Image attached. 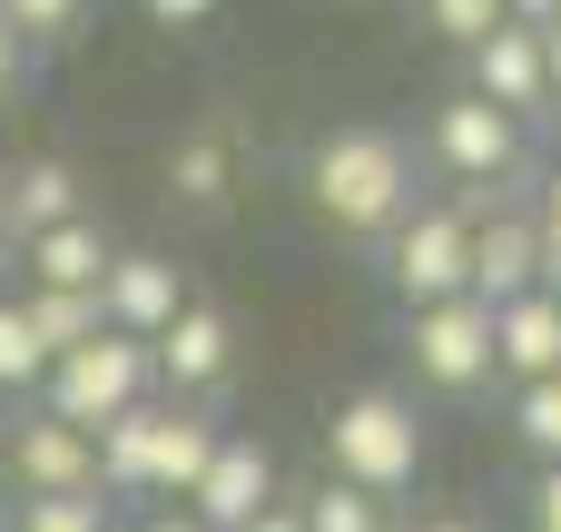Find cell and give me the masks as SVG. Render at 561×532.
<instances>
[{
  "mask_svg": "<svg viewBox=\"0 0 561 532\" xmlns=\"http://www.w3.org/2000/svg\"><path fill=\"white\" fill-rule=\"evenodd\" d=\"M533 39H542V79H552V99H561V10H552V20H533Z\"/></svg>",
  "mask_w": 561,
  "mask_h": 532,
  "instance_id": "obj_29",
  "label": "cell"
},
{
  "mask_svg": "<svg viewBox=\"0 0 561 532\" xmlns=\"http://www.w3.org/2000/svg\"><path fill=\"white\" fill-rule=\"evenodd\" d=\"M404 346H414V375H424L434 395H483V385H493V306H483V296L404 306Z\"/></svg>",
  "mask_w": 561,
  "mask_h": 532,
  "instance_id": "obj_6",
  "label": "cell"
},
{
  "mask_svg": "<svg viewBox=\"0 0 561 532\" xmlns=\"http://www.w3.org/2000/svg\"><path fill=\"white\" fill-rule=\"evenodd\" d=\"M148 395H158L148 336H118V326H99V336L59 346V355H49V375H39V405H49L59 425H79V434H99L108 415H128V405H148Z\"/></svg>",
  "mask_w": 561,
  "mask_h": 532,
  "instance_id": "obj_3",
  "label": "cell"
},
{
  "mask_svg": "<svg viewBox=\"0 0 561 532\" xmlns=\"http://www.w3.org/2000/svg\"><path fill=\"white\" fill-rule=\"evenodd\" d=\"M20 79H30V39H20V30L0 20V109L20 99Z\"/></svg>",
  "mask_w": 561,
  "mask_h": 532,
  "instance_id": "obj_27",
  "label": "cell"
},
{
  "mask_svg": "<svg viewBox=\"0 0 561 532\" xmlns=\"http://www.w3.org/2000/svg\"><path fill=\"white\" fill-rule=\"evenodd\" d=\"M138 532H207V523H187V513H148Z\"/></svg>",
  "mask_w": 561,
  "mask_h": 532,
  "instance_id": "obj_31",
  "label": "cell"
},
{
  "mask_svg": "<svg viewBox=\"0 0 561 532\" xmlns=\"http://www.w3.org/2000/svg\"><path fill=\"white\" fill-rule=\"evenodd\" d=\"M10 532H118V523H108V494H20Z\"/></svg>",
  "mask_w": 561,
  "mask_h": 532,
  "instance_id": "obj_20",
  "label": "cell"
},
{
  "mask_svg": "<svg viewBox=\"0 0 561 532\" xmlns=\"http://www.w3.org/2000/svg\"><path fill=\"white\" fill-rule=\"evenodd\" d=\"M533 532H561V464H542V484H533Z\"/></svg>",
  "mask_w": 561,
  "mask_h": 532,
  "instance_id": "obj_28",
  "label": "cell"
},
{
  "mask_svg": "<svg viewBox=\"0 0 561 532\" xmlns=\"http://www.w3.org/2000/svg\"><path fill=\"white\" fill-rule=\"evenodd\" d=\"M237 532H306V523H296V503H266L256 523H237Z\"/></svg>",
  "mask_w": 561,
  "mask_h": 532,
  "instance_id": "obj_30",
  "label": "cell"
},
{
  "mask_svg": "<svg viewBox=\"0 0 561 532\" xmlns=\"http://www.w3.org/2000/svg\"><path fill=\"white\" fill-rule=\"evenodd\" d=\"M385 276H394L404 306L473 296V217H463V207H414V217L385 237Z\"/></svg>",
  "mask_w": 561,
  "mask_h": 532,
  "instance_id": "obj_5",
  "label": "cell"
},
{
  "mask_svg": "<svg viewBox=\"0 0 561 532\" xmlns=\"http://www.w3.org/2000/svg\"><path fill=\"white\" fill-rule=\"evenodd\" d=\"M424 20H434V30L454 39V49H473V39H493V30H503L513 10H503V0H424Z\"/></svg>",
  "mask_w": 561,
  "mask_h": 532,
  "instance_id": "obj_23",
  "label": "cell"
},
{
  "mask_svg": "<svg viewBox=\"0 0 561 532\" xmlns=\"http://www.w3.org/2000/svg\"><path fill=\"white\" fill-rule=\"evenodd\" d=\"M138 10H148L158 30H207V20H217L227 0H138Z\"/></svg>",
  "mask_w": 561,
  "mask_h": 532,
  "instance_id": "obj_26",
  "label": "cell"
},
{
  "mask_svg": "<svg viewBox=\"0 0 561 532\" xmlns=\"http://www.w3.org/2000/svg\"><path fill=\"white\" fill-rule=\"evenodd\" d=\"M59 217H89L79 168H69V158H20V168L0 178V227H10V237H39V227H59Z\"/></svg>",
  "mask_w": 561,
  "mask_h": 532,
  "instance_id": "obj_16",
  "label": "cell"
},
{
  "mask_svg": "<svg viewBox=\"0 0 561 532\" xmlns=\"http://www.w3.org/2000/svg\"><path fill=\"white\" fill-rule=\"evenodd\" d=\"M542 128H552V148H561V99H552V109H542Z\"/></svg>",
  "mask_w": 561,
  "mask_h": 532,
  "instance_id": "obj_34",
  "label": "cell"
},
{
  "mask_svg": "<svg viewBox=\"0 0 561 532\" xmlns=\"http://www.w3.org/2000/svg\"><path fill=\"white\" fill-rule=\"evenodd\" d=\"M513 434L533 444V464H561V375L513 385Z\"/></svg>",
  "mask_w": 561,
  "mask_h": 532,
  "instance_id": "obj_22",
  "label": "cell"
},
{
  "mask_svg": "<svg viewBox=\"0 0 561 532\" xmlns=\"http://www.w3.org/2000/svg\"><path fill=\"white\" fill-rule=\"evenodd\" d=\"M493 375L503 385L561 375V286H533V296H503L493 306Z\"/></svg>",
  "mask_w": 561,
  "mask_h": 532,
  "instance_id": "obj_14",
  "label": "cell"
},
{
  "mask_svg": "<svg viewBox=\"0 0 561 532\" xmlns=\"http://www.w3.org/2000/svg\"><path fill=\"white\" fill-rule=\"evenodd\" d=\"M39 375H49V346L20 316V296H0V395H39Z\"/></svg>",
  "mask_w": 561,
  "mask_h": 532,
  "instance_id": "obj_21",
  "label": "cell"
},
{
  "mask_svg": "<svg viewBox=\"0 0 561 532\" xmlns=\"http://www.w3.org/2000/svg\"><path fill=\"white\" fill-rule=\"evenodd\" d=\"M414 532H483V523H463V513H434V523H414Z\"/></svg>",
  "mask_w": 561,
  "mask_h": 532,
  "instance_id": "obj_33",
  "label": "cell"
},
{
  "mask_svg": "<svg viewBox=\"0 0 561 532\" xmlns=\"http://www.w3.org/2000/svg\"><path fill=\"white\" fill-rule=\"evenodd\" d=\"M266 503H276V454H266L256 434H217L207 474L187 484V523H207V532H237V523H256Z\"/></svg>",
  "mask_w": 561,
  "mask_h": 532,
  "instance_id": "obj_10",
  "label": "cell"
},
{
  "mask_svg": "<svg viewBox=\"0 0 561 532\" xmlns=\"http://www.w3.org/2000/svg\"><path fill=\"white\" fill-rule=\"evenodd\" d=\"M434 168L463 178V188H503V178H523V118L493 109V99H473V89H454V99L434 109Z\"/></svg>",
  "mask_w": 561,
  "mask_h": 532,
  "instance_id": "obj_7",
  "label": "cell"
},
{
  "mask_svg": "<svg viewBox=\"0 0 561 532\" xmlns=\"http://www.w3.org/2000/svg\"><path fill=\"white\" fill-rule=\"evenodd\" d=\"M0 474H10V494H99V444L39 405L0 434Z\"/></svg>",
  "mask_w": 561,
  "mask_h": 532,
  "instance_id": "obj_9",
  "label": "cell"
},
{
  "mask_svg": "<svg viewBox=\"0 0 561 532\" xmlns=\"http://www.w3.org/2000/svg\"><path fill=\"white\" fill-rule=\"evenodd\" d=\"M306 207L335 237H394L414 217V148L394 128H325L306 148Z\"/></svg>",
  "mask_w": 561,
  "mask_h": 532,
  "instance_id": "obj_1",
  "label": "cell"
},
{
  "mask_svg": "<svg viewBox=\"0 0 561 532\" xmlns=\"http://www.w3.org/2000/svg\"><path fill=\"white\" fill-rule=\"evenodd\" d=\"M148 365H158V385H168L178 405L217 395V385L237 375V316H227V306H207V296H187V306L148 336Z\"/></svg>",
  "mask_w": 561,
  "mask_h": 532,
  "instance_id": "obj_8",
  "label": "cell"
},
{
  "mask_svg": "<svg viewBox=\"0 0 561 532\" xmlns=\"http://www.w3.org/2000/svg\"><path fill=\"white\" fill-rule=\"evenodd\" d=\"M227 188H237V148L217 138V128H187V138H168V197L178 207H227Z\"/></svg>",
  "mask_w": 561,
  "mask_h": 532,
  "instance_id": "obj_17",
  "label": "cell"
},
{
  "mask_svg": "<svg viewBox=\"0 0 561 532\" xmlns=\"http://www.w3.org/2000/svg\"><path fill=\"white\" fill-rule=\"evenodd\" d=\"M463 59H473V99H493V109H513V118H542V109H552V79H542V39H533V20H503V30L473 39Z\"/></svg>",
  "mask_w": 561,
  "mask_h": 532,
  "instance_id": "obj_12",
  "label": "cell"
},
{
  "mask_svg": "<svg viewBox=\"0 0 561 532\" xmlns=\"http://www.w3.org/2000/svg\"><path fill=\"white\" fill-rule=\"evenodd\" d=\"M20 316L39 326V346H49V355L108 326V316H99V286H20Z\"/></svg>",
  "mask_w": 561,
  "mask_h": 532,
  "instance_id": "obj_18",
  "label": "cell"
},
{
  "mask_svg": "<svg viewBox=\"0 0 561 532\" xmlns=\"http://www.w3.org/2000/svg\"><path fill=\"white\" fill-rule=\"evenodd\" d=\"M0 247H10V227H0Z\"/></svg>",
  "mask_w": 561,
  "mask_h": 532,
  "instance_id": "obj_35",
  "label": "cell"
},
{
  "mask_svg": "<svg viewBox=\"0 0 561 532\" xmlns=\"http://www.w3.org/2000/svg\"><path fill=\"white\" fill-rule=\"evenodd\" d=\"M523 207H533V247H542V286H561V168L542 188H523Z\"/></svg>",
  "mask_w": 561,
  "mask_h": 532,
  "instance_id": "obj_25",
  "label": "cell"
},
{
  "mask_svg": "<svg viewBox=\"0 0 561 532\" xmlns=\"http://www.w3.org/2000/svg\"><path fill=\"white\" fill-rule=\"evenodd\" d=\"M108 257H118V247H108V227H99V217H59V227L20 237V267H30L20 286H99V276H108Z\"/></svg>",
  "mask_w": 561,
  "mask_h": 532,
  "instance_id": "obj_15",
  "label": "cell"
},
{
  "mask_svg": "<svg viewBox=\"0 0 561 532\" xmlns=\"http://www.w3.org/2000/svg\"><path fill=\"white\" fill-rule=\"evenodd\" d=\"M503 10H513V20H552L561 0H503Z\"/></svg>",
  "mask_w": 561,
  "mask_h": 532,
  "instance_id": "obj_32",
  "label": "cell"
},
{
  "mask_svg": "<svg viewBox=\"0 0 561 532\" xmlns=\"http://www.w3.org/2000/svg\"><path fill=\"white\" fill-rule=\"evenodd\" d=\"M325 474H345V484H365V494L394 503V494L424 474V415H414L394 385L345 395V405L325 415Z\"/></svg>",
  "mask_w": 561,
  "mask_h": 532,
  "instance_id": "obj_4",
  "label": "cell"
},
{
  "mask_svg": "<svg viewBox=\"0 0 561 532\" xmlns=\"http://www.w3.org/2000/svg\"><path fill=\"white\" fill-rule=\"evenodd\" d=\"M217 415L178 405V395H148L128 415H108L89 444H99V494H128V503H187V484L207 474L217 454Z\"/></svg>",
  "mask_w": 561,
  "mask_h": 532,
  "instance_id": "obj_2",
  "label": "cell"
},
{
  "mask_svg": "<svg viewBox=\"0 0 561 532\" xmlns=\"http://www.w3.org/2000/svg\"><path fill=\"white\" fill-rule=\"evenodd\" d=\"M178 306H187L178 257H158V247H118V257H108V276H99V316H108L118 336H158Z\"/></svg>",
  "mask_w": 561,
  "mask_h": 532,
  "instance_id": "obj_11",
  "label": "cell"
},
{
  "mask_svg": "<svg viewBox=\"0 0 561 532\" xmlns=\"http://www.w3.org/2000/svg\"><path fill=\"white\" fill-rule=\"evenodd\" d=\"M296 523H306V532H394V513H385V494L325 474L316 494H296Z\"/></svg>",
  "mask_w": 561,
  "mask_h": 532,
  "instance_id": "obj_19",
  "label": "cell"
},
{
  "mask_svg": "<svg viewBox=\"0 0 561 532\" xmlns=\"http://www.w3.org/2000/svg\"><path fill=\"white\" fill-rule=\"evenodd\" d=\"M79 10H89V0H0V20H10V30L30 39V49L69 39V30H79Z\"/></svg>",
  "mask_w": 561,
  "mask_h": 532,
  "instance_id": "obj_24",
  "label": "cell"
},
{
  "mask_svg": "<svg viewBox=\"0 0 561 532\" xmlns=\"http://www.w3.org/2000/svg\"><path fill=\"white\" fill-rule=\"evenodd\" d=\"M533 286H542V247H533V207L513 188L493 217H473V296L503 306V296H533Z\"/></svg>",
  "mask_w": 561,
  "mask_h": 532,
  "instance_id": "obj_13",
  "label": "cell"
}]
</instances>
